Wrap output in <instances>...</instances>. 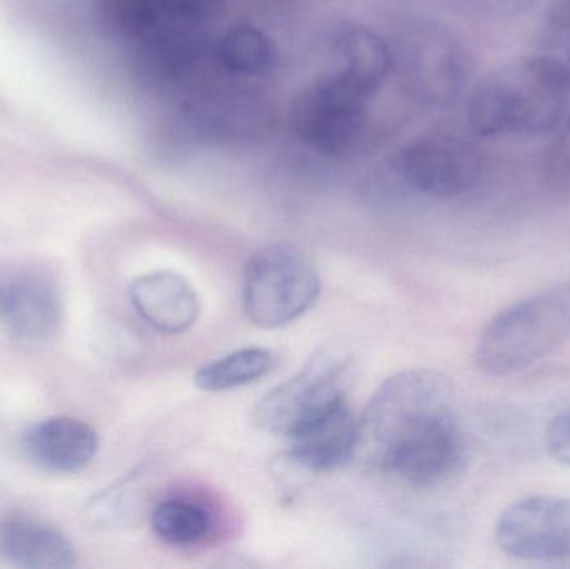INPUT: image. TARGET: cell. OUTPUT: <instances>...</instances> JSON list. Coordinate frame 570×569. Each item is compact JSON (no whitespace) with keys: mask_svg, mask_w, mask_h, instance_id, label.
<instances>
[{"mask_svg":"<svg viewBox=\"0 0 570 569\" xmlns=\"http://www.w3.org/2000/svg\"><path fill=\"white\" fill-rule=\"evenodd\" d=\"M357 443L358 420L344 400L292 434L288 457L311 473H328L354 457Z\"/></svg>","mask_w":570,"mask_h":569,"instance_id":"obj_10","label":"cell"},{"mask_svg":"<svg viewBox=\"0 0 570 569\" xmlns=\"http://www.w3.org/2000/svg\"><path fill=\"white\" fill-rule=\"evenodd\" d=\"M570 104V77L539 53L521 57L488 73L468 100V122L475 136H549L561 127Z\"/></svg>","mask_w":570,"mask_h":569,"instance_id":"obj_2","label":"cell"},{"mask_svg":"<svg viewBox=\"0 0 570 569\" xmlns=\"http://www.w3.org/2000/svg\"><path fill=\"white\" fill-rule=\"evenodd\" d=\"M459 430L452 381L434 370L402 371L365 408L357 451L368 467L389 473L402 458Z\"/></svg>","mask_w":570,"mask_h":569,"instance_id":"obj_1","label":"cell"},{"mask_svg":"<svg viewBox=\"0 0 570 569\" xmlns=\"http://www.w3.org/2000/svg\"><path fill=\"white\" fill-rule=\"evenodd\" d=\"M502 553L534 563L570 561V498L531 497L505 508L495 523Z\"/></svg>","mask_w":570,"mask_h":569,"instance_id":"obj_6","label":"cell"},{"mask_svg":"<svg viewBox=\"0 0 570 569\" xmlns=\"http://www.w3.org/2000/svg\"><path fill=\"white\" fill-rule=\"evenodd\" d=\"M62 323V303L49 281L30 274L0 276V324L22 340L43 341Z\"/></svg>","mask_w":570,"mask_h":569,"instance_id":"obj_8","label":"cell"},{"mask_svg":"<svg viewBox=\"0 0 570 569\" xmlns=\"http://www.w3.org/2000/svg\"><path fill=\"white\" fill-rule=\"evenodd\" d=\"M412 72L417 92L424 99L435 104L451 102L468 82V53L451 33L428 29L415 40Z\"/></svg>","mask_w":570,"mask_h":569,"instance_id":"obj_13","label":"cell"},{"mask_svg":"<svg viewBox=\"0 0 570 569\" xmlns=\"http://www.w3.org/2000/svg\"><path fill=\"white\" fill-rule=\"evenodd\" d=\"M401 174L419 193L448 199L474 189L481 179L482 159L464 140L431 137L402 154Z\"/></svg>","mask_w":570,"mask_h":569,"instance_id":"obj_7","label":"cell"},{"mask_svg":"<svg viewBox=\"0 0 570 569\" xmlns=\"http://www.w3.org/2000/svg\"><path fill=\"white\" fill-rule=\"evenodd\" d=\"M277 366V354L266 347H244L204 364L194 384L206 393H224L263 380Z\"/></svg>","mask_w":570,"mask_h":569,"instance_id":"obj_15","label":"cell"},{"mask_svg":"<svg viewBox=\"0 0 570 569\" xmlns=\"http://www.w3.org/2000/svg\"><path fill=\"white\" fill-rule=\"evenodd\" d=\"M352 361L337 350L317 351L311 360L256 404L253 423L259 430L291 438L305 424L347 400Z\"/></svg>","mask_w":570,"mask_h":569,"instance_id":"obj_5","label":"cell"},{"mask_svg":"<svg viewBox=\"0 0 570 569\" xmlns=\"http://www.w3.org/2000/svg\"><path fill=\"white\" fill-rule=\"evenodd\" d=\"M129 294L137 314L159 333H186L199 320L196 290L173 271H154L137 277Z\"/></svg>","mask_w":570,"mask_h":569,"instance_id":"obj_12","label":"cell"},{"mask_svg":"<svg viewBox=\"0 0 570 569\" xmlns=\"http://www.w3.org/2000/svg\"><path fill=\"white\" fill-rule=\"evenodd\" d=\"M361 92L338 77L314 90L298 110L304 136L322 149H347L364 122Z\"/></svg>","mask_w":570,"mask_h":569,"instance_id":"obj_9","label":"cell"},{"mask_svg":"<svg viewBox=\"0 0 570 569\" xmlns=\"http://www.w3.org/2000/svg\"><path fill=\"white\" fill-rule=\"evenodd\" d=\"M154 533L170 547L187 548L206 540L213 520L206 508L189 500H167L154 510Z\"/></svg>","mask_w":570,"mask_h":569,"instance_id":"obj_17","label":"cell"},{"mask_svg":"<svg viewBox=\"0 0 570 569\" xmlns=\"http://www.w3.org/2000/svg\"><path fill=\"white\" fill-rule=\"evenodd\" d=\"M0 557L27 569L76 567V551L56 528L32 518H9L0 523Z\"/></svg>","mask_w":570,"mask_h":569,"instance_id":"obj_14","label":"cell"},{"mask_svg":"<svg viewBox=\"0 0 570 569\" xmlns=\"http://www.w3.org/2000/svg\"><path fill=\"white\" fill-rule=\"evenodd\" d=\"M321 294V277L307 256L288 244L257 251L244 274L243 307L250 323L277 330L304 316Z\"/></svg>","mask_w":570,"mask_h":569,"instance_id":"obj_4","label":"cell"},{"mask_svg":"<svg viewBox=\"0 0 570 569\" xmlns=\"http://www.w3.org/2000/svg\"><path fill=\"white\" fill-rule=\"evenodd\" d=\"M22 450L40 470L73 474L89 467L99 450V436L83 421L50 418L23 433Z\"/></svg>","mask_w":570,"mask_h":569,"instance_id":"obj_11","label":"cell"},{"mask_svg":"<svg viewBox=\"0 0 570 569\" xmlns=\"http://www.w3.org/2000/svg\"><path fill=\"white\" fill-rule=\"evenodd\" d=\"M338 79L365 90L387 69V50L365 30H347L337 40Z\"/></svg>","mask_w":570,"mask_h":569,"instance_id":"obj_16","label":"cell"},{"mask_svg":"<svg viewBox=\"0 0 570 569\" xmlns=\"http://www.w3.org/2000/svg\"><path fill=\"white\" fill-rule=\"evenodd\" d=\"M544 443L552 461L570 468V404L549 423Z\"/></svg>","mask_w":570,"mask_h":569,"instance_id":"obj_21","label":"cell"},{"mask_svg":"<svg viewBox=\"0 0 570 569\" xmlns=\"http://www.w3.org/2000/svg\"><path fill=\"white\" fill-rule=\"evenodd\" d=\"M570 340V281L539 291L502 310L484 327L475 364L494 377L512 376Z\"/></svg>","mask_w":570,"mask_h":569,"instance_id":"obj_3","label":"cell"},{"mask_svg":"<svg viewBox=\"0 0 570 569\" xmlns=\"http://www.w3.org/2000/svg\"><path fill=\"white\" fill-rule=\"evenodd\" d=\"M542 53L570 77V0H554L546 12L541 30Z\"/></svg>","mask_w":570,"mask_h":569,"instance_id":"obj_19","label":"cell"},{"mask_svg":"<svg viewBox=\"0 0 570 569\" xmlns=\"http://www.w3.org/2000/svg\"><path fill=\"white\" fill-rule=\"evenodd\" d=\"M535 0H468L469 6L491 19H514L528 12Z\"/></svg>","mask_w":570,"mask_h":569,"instance_id":"obj_22","label":"cell"},{"mask_svg":"<svg viewBox=\"0 0 570 569\" xmlns=\"http://www.w3.org/2000/svg\"><path fill=\"white\" fill-rule=\"evenodd\" d=\"M542 177L549 189L558 194H570V117L561 134L546 150Z\"/></svg>","mask_w":570,"mask_h":569,"instance_id":"obj_20","label":"cell"},{"mask_svg":"<svg viewBox=\"0 0 570 569\" xmlns=\"http://www.w3.org/2000/svg\"><path fill=\"white\" fill-rule=\"evenodd\" d=\"M224 63L236 72L257 76L273 63L269 40L254 29H237L223 42Z\"/></svg>","mask_w":570,"mask_h":569,"instance_id":"obj_18","label":"cell"}]
</instances>
